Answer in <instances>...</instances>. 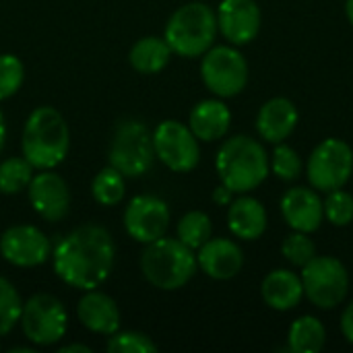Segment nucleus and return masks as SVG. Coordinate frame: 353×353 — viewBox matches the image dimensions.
Instances as JSON below:
<instances>
[{"instance_id": "nucleus-1", "label": "nucleus", "mask_w": 353, "mask_h": 353, "mask_svg": "<svg viewBox=\"0 0 353 353\" xmlns=\"http://www.w3.org/2000/svg\"><path fill=\"white\" fill-rule=\"evenodd\" d=\"M116 263V244L101 225H81L66 234L52 250L54 273L66 285L87 292L110 277Z\"/></svg>"}, {"instance_id": "nucleus-2", "label": "nucleus", "mask_w": 353, "mask_h": 353, "mask_svg": "<svg viewBox=\"0 0 353 353\" xmlns=\"http://www.w3.org/2000/svg\"><path fill=\"white\" fill-rule=\"evenodd\" d=\"M215 170L219 182L236 194H248L256 190L271 174V161L265 147L248 137L236 134L225 139L215 157Z\"/></svg>"}, {"instance_id": "nucleus-3", "label": "nucleus", "mask_w": 353, "mask_h": 353, "mask_svg": "<svg viewBox=\"0 0 353 353\" xmlns=\"http://www.w3.org/2000/svg\"><path fill=\"white\" fill-rule=\"evenodd\" d=\"M21 149L35 170L58 168L70 149V130L64 116L52 105L35 108L23 126Z\"/></svg>"}, {"instance_id": "nucleus-4", "label": "nucleus", "mask_w": 353, "mask_h": 353, "mask_svg": "<svg viewBox=\"0 0 353 353\" xmlns=\"http://www.w3.org/2000/svg\"><path fill=\"white\" fill-rule=\"evenodd\" d=\"M196 252L178 238L161 236L149 244L141 254L143 277L161 292L182 290L196 273Z\"/></svg>"}, {"instance_id": "nucleus-5", "label": "nucleus", "mask_w": 353, "mask_h": 353, "mask_svg": "<svg viewBox=\"0 0 353 353\" xmlns=\"http://www.w3.org/2000/svg\"><path fill=\"white\" fill-rule=\"evenodd\" d=\"M217 33L215 10L205 2H188L170 17L163 39L174 54L182 58H199L215 43Z\"/></svg>"}, {"instance_id": "nucleus-6", "label": "nucleus", "mask_w": 353, "mask_h": 353, "mask_svg": "<svg viewBox=\"0 0 353 353\" xmlns=\"http://www.w3.org/2000/svg\"><path fill=\"white\" fill-rule=\"evenodd\" d=\"M108 161L126 178H139L153 168V132L141 120H122L110 141Z\"/></svg>"}, {"instance_id": "nucleus-7", "label": "nucleus", "mask_w": 353, "mask_h": 353, "mask_svg": "<svg viewBox=\"0 0 353 353\" xmlns=\"http://www.w3.org/2000/svg\"><path fill=\"white\" fill-rule=\"evenodd\" d=\"M304 296L310 304L321 310H333L347 298L350 292V273L345 265L335 256H314L302 267L300 273Z\"/></svg>"}, {"instance_id": "nucleus-8", "label": "nucleus", "mask_w": 353, "mask_h": 353, "mask_svg": "<svg viewBox=\"0 0 353 353\" xmlns=\"http://www.w3.org/2000/svg\"><path fill=\"white\" fill-rule=\"evenodd\" d=\"M201 79L215 97H236L246 89L248 62L238 46H211L201 60Z\"/></svg>"}, {"instance_id": "nucleus-9", "label": "nucleus", "mask_w": 353, "mask_h": 353, "mask_svg": "<svg viewBox=\"0 0 353 353\" xmlns=\"http://www.w3.org/2000/svg\"><path fill=\"white\" fill-rule=\"evenodd\" d=\"M23 335L39 347L56 345L68 331V312L64 304L50 294H35L23 302L21 312Z\"/></svg>"}, {"instance_id": "nucleus-10", "label": "nucleus", "mask_w": 353, "mask_h": 353, "mask_svg": "<svg viewBox=\"0 0 353 353\" xmlns=\"http://www.w3.org/2000/svg\"><path fill=\"white\" fill-rule=\"evenodd\" d=\"M352 174L353 149L350 143L335 137L319 143L306 161V176L310 186L325 194L343 188L350 182Z\"/></svg>"}, {"instance_id": "nucleus-11", "label": "nucleus", "mask_w": 353, "mask_h": 353, "mask_svg": "<svg viewBox=\"0 0 353 353\" xmlns=\"http://www.w3.org/2000/svg\"><path fill=\"white\" fill-rule=\"evenodd\" d=\"M201 141L194 137L188 124L178 120H163L153 130L155 157L178 174L192 172L201 161Z\"/></svg>"}, {"instance_id": "nucleus-12", "label": "nucleus", "mask_w": 353, "mask_h": 353, "mask_svg": "<svg viewBox=\"0 0 353 353\" xmlns=\"http://www.w3.org/2000/svg\"><path fill=\"white\" fill-rule=\"evenodd\" d=\"M170 217V207L163 199L155 194H139L130 199L124 209V230L132 240L149 244L165 236Z\"/></svg>"}, {"instance_id": "nucleus-13", "label": "nucleus", "mask_w": 353, "mask_h": 353, "mask_svg": "<svg viewBox=\"0 0 353 353\" xmlns=\"http://www.w3.org/2000/svg\"><path fill=\"white\" fill-rule=\"evenodd\" d=\"M0 254L12 267H39L52 256L48 236L35 225H12L0 236Z\"/></svg>"}, {"instance_id": "nucleus-14", "label": "nucleus", "mask_w": 353, "mask_h": 353, "mask_svg": "<svg viewBox=\"0 0 353 353\" xmlns=\"http://www.w3.org/2000/svg\"><path fill=\"white\" fill-rule=\"evenodd\" d=\"M27 196L33 207V211L46 219V221H60L68 215L70 209V190L66 180L52 172V170H39V174H33Z\"/></svg>"}, {"instance_id": "nucleus-15", "label": "nucleus", "mask_w": 353, "mask_h": 353, "mask_svg": "<svg viewBox=\"0 0 353 353\" xmlns=\"http://www.w3.org/2000/svg\"><path fill=\"white\" fill-rule=\"evenodd\" d=\"M215 14L219 33L232 46H246L261 31L263 14L256 0H221Z\"/></svg>"}, {"instance_id": "nucleus-16", "label": "nucleus", "mask_w": 353, "mask_h": 353, "mask_svg": "<svg viewBox=\"0 0 353 353\" xmlns=\"http://www.w3.org/2000/svg\"><path fill=\"white\" fill-rule=\"evenodd\" d=\"M281 215L294 232L314 234L325 221L323 199L316 188L294 186L281 199Z\"/></svg>"}, {"instance_id": "nucleus-17", "label": "nucleus", "mask_w": 353, "mask_h": 353, "mask_svg": "<svg viewBox=\"0 0 353 353\" xmlns=\"http://www.w3.org/2000/svg\"><path fill=\"white\" fill-rule=\"evenodd\" d=\"M196 265L207 277L215 281H228L240 275L244 267V252L234 240L211 236L196 250Z\"/></svg>"}, {"instance_id": "nucleus-18", "label": "nucleus", "mask_w": 353, "mask_h": 353, "mask_svg": "<svg viewBox=\"0 0 353 353\" xmlns=\"http://www.w3.org/2000/svg\"><path fill=\"white\" fill-rule=\"evenodd\" d=\"M300 120L298 108L288 97L267 99L256 114V132L263 141L277 145L292 137Z\"/></svg>"}, {"instance_id": "nucleus-19", "label": "nucleus", "mask_w": 353, "mask_h": 353, "mask_svg": "<svg viewBox=\"0 0 353 353\" xmlns=\"http://www.w3.org/2000/svg\"><path fill=\"white\" fill-rule=\"evenodd\" d=\"M77 316L81 325L91 333L110 337L120 331V308L116 300L103 292H97V288L87 290L85 296L79 300Z\"/></svg>"}, {"instance_id": "nucleus-20", "label": "nucleus", "mask_w": 353, "mask_h": 353, "mask_svg": "<svg viewBox=\"0 0 353 353\" xmlns=\"http://www.w3.org/2000/svg\"><path fill=\"white\" fill-rule=\"evenodd\" d=\"M228 228L230 232L244 240L254 242L267 232V209L265 205L248 194H238L228 205Z\"/></svg>"}, {"instance_id": "nucleus-21", "label": "nucleus", "mask_w": 353, "mask_h": 353, "mask_svg": "<svg viewBox=\"0 0 353 353\" xmlns=\"http://www.w3.org/2000/svg\"><path fill=\"white\" fill-rule=\"evenodd\" d=\"M188 126L203 143L221 141L232 126V112L221 97L199 101L188 116Z\"/></svg>"}, {"instance_id": "nucleus-22", "label": "nucleus", "mask_w": 353, "mask_h": 353, "mask_svg": "<svg viewBox=\"0 0 353 353\" xmlns=\"http://www.w3.org/2000/svg\"><path fill=\"white\" fill-rule=\"evenodd\" d=\"M261 296L269 308L277 312H290L300 306L304 298V285L298 273L290 269H275L263 279Z\"/></svg>"}, {"instance_id": "nucleus-23", "label": "nucleus", "mask_w": 353, "mask_h": 353, "mask_svg": "<svg viewBox=\"0 0 353 353\" xmlns=\"http://www.w3.org/2000/svg\"><path fill=\"white\" fill-rule=\"evenodd\" d=\"M172 48L163 37L147 35L137 39V43L128 52L130 66L141 74H157L161 72L172 60Z\"/></svg>"}, {"instance_id": "nucleus-24", "label": "nucleus", "mask_w": 353, "mask_h": 353, "mask_svg": "<svg viewBox=\"0 0 353 353\" xmlns=\"http://www.w3.org/2000/svg\"><path fill=\"white\" fill-rule=\"evenodd\" d=\"M327 343V329L321 319L306 314L296 319L288 331V347L294 353H319Z\"/></svg>"}, {"instance_id": "nucleus-25", "label": "nucleus", "mask_w": 353, "mask_h": 353, "mask_svg": "<svg viewBox=\"0 0 353 353\" xmlns=\"http://www.w3.org/2000/svg\"><path fill=\"white\" fill-rule=\"evenodd\" d=\"M124 180H126V176L120 174L112 165L99 170L91 182V194H93L95 203H99L101 207L118 205L126 194V182Z\"/></svg>"}, {"instance_id": "nucleus-26", "label": "nucleus", "mask_w": 353, "mask_h": 353, "mask_svg": "<svg viewBox=\"0 0 353 353\" xmlns=\"http://www.w3.org/2000/svg\"><path fill=\"white\" fill-rule=\"evenodd\" d=\"M213 236V223L211 217L205 211H188L180 217L176 225V238L192 248L194 252Z\"/></svg>"}, {"instance_id": "nucleus-27", "label": "nucleus", "mask_w": 353, "mask_h": 353, "mask_svg": "<svg viewBox=\"0 0 353 353\" xmlns=\"http://www.w3.org/2000/svg\"><path fill=\"white\" fill-rule=\"evenodd\" d=\"M33 165L25 157H6L0 161V192L19 194L27 190L33 178Z\"/></svg>"}, {"instance_id": "nucleus-28", "label": "nucleus", "mask_w": 353, "mask_h": 353, "mask_svg": "<svg viewBox=\"0 0 353 353\" xmlns=\"http://www.w3.org/2000/svg\"><path fill=\"white\" fill-rule=\"evenodd\" d=\"M269 161H271V172L283 182H294L304 172V161L300 153L294 147H290L285 141L275 145L273 155H269Z\"/></svg>"}, {"instance_id": "nucleus-29", "label": "nucleus", "mask_w": 353, "mask_h": 353, "mask_svg": "<svg viewBox=\"0 0 353 353\" xmlns=\"http://www.w3.org/2000/svg\"><path fill=\"white\" fill-rule=\"evenodd\" d=\"M23 300L17 288L0 275V337L8 335L21 321Z\"/></svg>"}, {"instance_id": "nucleus-30", "label": "nucleus", "mask_w": 353, "mask_h": 353, "mask_svg": "<svg viewBox=\"0 0 353 353\" xmlns=\"http://www.w3.org/2000/svg\"><path fill=\"white\" fill-rule=\"evenodd\" d=\"M325 219L335 228H345L353 221V194L337 188L327 192V199L323 201Z\"/></svg>"}, {"instance_id": "nucleus-31", "label": "nucleus", "mask_w": 353, "mask_h": 353, "mask_svg": "<svg viewBox=\"0 0 353 353\" xmlns=\"http://www.w3.org/2000/svg\"><path fill=\"white\" fill-rule=\"evenodd\" d=\"M105 350L110 353H155V341L141 331H116L108 337Z\"/></svg>"}, {"instance_id": "nucleus-32", "label": "nucleus", "mask_w": 353, "mask_h": 353, "mask_svg": "<svg viewBox=\"0 0 353 353\" xmlns=\"http://www.w3.org/2000/svg\"><path fill=\"white\" fill-rule=\"evenodd\" d=\"M281 254L290 265L302 269L306 263H310L316 256V246H314L310 234L294 232L281 242Z\"/></svg>"}, {"instance_id": "nucleus-33", "label": "nucleus", "mask_w": 353, "mask_h": 353, "mask_svg": "<svg viewBox=\"0 0 353 353\" xmlns=\"http://www.w3.org/2000/svg\"><path fill=\"white\" fill-rule=\"evenodd\" d=\"M25 81V66L14 54H0V101L12 97Z\"/></svg>"}, {"instance_id": "nucleus-34", "label": "nucleus", "mask_w": 353, "mask_h": 353, "mask_svg": "<svg viewBox=\"0 0 353 353\" xmlns=\"http://www.w3.org/2000/svg\"><path fill=\"white\" fill-rule=\"evenodd\" d=\"M341 333H343L345 341L353 345V300L345 306V310L341 314Z\"/></svg>"}, {"instance_id": "nucleus-35", "label": "nucleus", "mask_w": 353, "mask_h": 353, "mask_svg": "<svg viewBox=\"0 0 353 353\" xmlns=\"http://www.w3.org/2000/svg\"><path fill=\"white\" fill-rule=\"evenodd\" d=\"M234 196H236V192H232L228 186H223V184H219L215 190H213V201H215V205H230L232 201H234Z\"/></svg>"}, {"instance_id": "nucleus-36", "label": "nucleus", "mask_w": 353, "mask_h": 353, "mask_svg": "<svg viewBox=\"0 0 353 353\" xmlns=\"http://www.w3.org/2000/svg\"><path fill=\"white\" fill-rule=\"evenodd\" d=\"M60 353H91V347L85 345V343H70V345H64L58 350Z\"/></svg>"}, {"instance_id": "nucleus-37", "label": "nucleus", "mask_w": 353, "mask_h": 353, "mask_svg": "<svg viewBox=\"0 0 353 353\" xmlns=\"http://www.w3.org/2000/svg\"><path fill=\"white\" fill-rule=\"evenodd\" d=\"M4 143H6V122H4V114L0 110V151L4 149Z\"/></svg>"}, {"instance_id": "nucleus-38", "label": "nucleus", "mask_w": 353, "mask_h": 353, "mask_svg": "<svg viewBox=\"0 0 353 353\" xmlns=\"http://www.w3.org/2000/svg\"><path fill=\"white\" fill-rule=\"evenodd\" d=\"M345 14H347V21L353 25V0H345Z\"/></svg>"}]
</instances>
